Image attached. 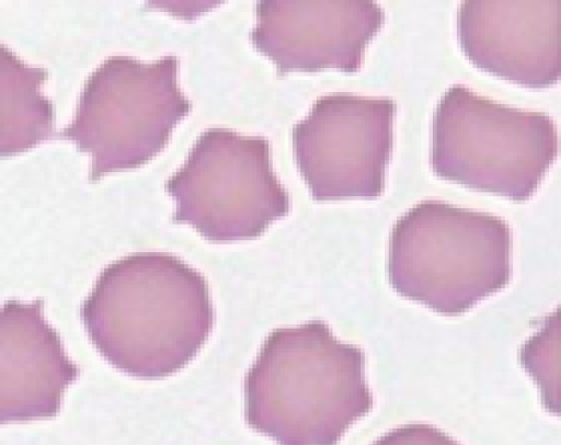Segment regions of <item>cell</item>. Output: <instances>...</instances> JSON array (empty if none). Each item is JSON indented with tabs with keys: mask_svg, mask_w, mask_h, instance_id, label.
I'll return each instance as SVG.
<instances>
[{
	"mask_svg": "<svg viewBox=\"0 0 561 445\" xmlns=\"http://www.w3.org/2000/svg\"><path fill=\"white\" fill-rule=\"evenodd\" d=\"M551 116L449 87L433 116L434 174L515 202L530 198L558 156Z\"/></svg>",
	"mask_w": 561,
	"mask_h": 445,
	"instance_id": "277c9868",
	"label": "cell"
},
{
	"mask_svg": "<svg viewBox=\"0 0 561 445\" xmlns=\"http://www.w3.org/2000/svg\"><path fill=\"white\" fill-rule=\"evenodd\" d=\"M558 313L550 315L545 324L523 346L520 361L525 370L540 389L545 408L558 414Z\"/></svg>",
	"mask_w": 561,
	"mask_h": 445,
	"instance_id": "7c38bea8",
	"label": "cell"
},
{
	"mask_svg": "<svg viewBox=\"0 0 561 445\" xmlns=\"http://www.w3.org/2000/svg\"><path fill=\"white\" fill-rule=\"evenodd\" d=\"M365 365L321 320L276 329L245 377L247 423L278 445H337L373 407Z\"/></svg>",
	"mask_w": 561,
	"mask_h": 445,
	"instance_id": "7a4b0ae2",
	"label": "cell"
},
{
	"mask_svg": "<svg viewBox=\"0 0 561 445\" xmlns=\"http://www.w3.org/2000/svg\"><path fill=\"white\" fill-rule=\"evenodd\" d=\"M371 445H461L440 429L427 423L394 427Z\"/></svg>",
	"mask_w": 561,
	"mask_h": 445,
	"instance_id": "4fadbf2b",
	"label": "cell"
},
{
	"mask_svg": "<svg viewBox=\"0 0 561 445\" xmlns=\"http://www.w3.org/2000/svg\"><path fill=\"white\" fill-rule=\"evenodd\" d=\"M192 103L178 85V58L105 59L88 78L72 123L59 136L92 157L90 181L149 162Z\"/></svg>",
	"mask_w": 561,
	"mask_h": 445,
	"instance_id": "5b68a950",
	"label": "cell"
},
{
	"mask_svg": "<svg viewBox=\"0 0 561 445\" xmlns=\"http://www.w3.org/2000/svg\"><path fill=\"white\" fill-rule=\"evenodd\" d=\"M44 68L24 64L0 44V157L15 156L53 135L54 107L39 89Z\"/></svg>",
	"mask_w": 561,
	"mask_h": 445,
	"instance_id": "8fae6325",
	"label": "cell"
},
{
	"mask_svg": "<svg viewBox=\"0 0 561 445\" xmlns=\"http://www.w3.org/2000/svg\"><path fill=\"white\" fill-rule=\"evenodd\" d=\"M396 102L335 92L293 128L298 170L314 201L376 198L393 148Z\"/></svg>",
	"mask_w": 561,
	"mask_h": 445,
	"instance_id": "52a82bcc",
	"label": "cell"
},
{
	"mask_svg": "<svg viewBox=\"0 0 561 445\" xmlns=\"http://www.w3.org/2000/svg\"><path fill=\"white\" fill-rule=\"evenodd\" d=\"M511 254V228L501 217L425 199L391 229L388 279L403 298L459 316L508 284Z\"/></svg>",
	"mask_w": 561,
	"mask_h": 445,
	"instance_id": "3957f363",
	"label": "cell"
},
{
	"mask_svg": "<svg viewBox=\"0 0 561 445\" xmlns=\"http://www.w3.org/2000/svg\"><path fill=\"white\" fill-rule=\"evenodd\" d=\"M165 191L175 201L173 221L192 226L211 242L256 238L289 212L268 141L227 128L201 134Z\"/></svg>",
	"mask_w": 561,
	"mask_h": 445,
	"instance_id": "8992f818",
	"label": "cell"
},
{
	"mask_svg": "<svg viewBox=\"0 0 561 445\" xmlns=\"http://www.w3.org/2000/svg\"><path fill=\"white\" fill-rule=\"evenodd\" d=\"M385 18L383 9L370 0H262L251 41L279 75L356 72Z\"/></svg>",
	"mask_w": 561,
	"mask_h": 445,
	"instance_id": "ba28073f",
	"label": "cell"
},
{
	"mask_svg": "<svg viewBox=\"0 0 561 445\" xmlns=\"http://www.w3.org/2000/svg\"><path fill=\"white\" fill-rule=\"evenodd\" d=\"M559 20V0H466L457 11V37L478 69L543 89L560 77Z\"/></svg>",
	"mask_w": 561,
	"mask_h": 445,
	"instance_id": "9c48e42d",
	"label": "cell"
},
{
	"mask_svg": "<svg viewBox=\"0 0 561 445\" xmlns=\"http://www.w3.org/2000/svg\"><path fill=\"white\" fill-rule=\"evenodd\" d=\"M38 303L0 310V424L55 415L78 368Z\"/></svg>",
	"mask_w": 561,
	"mask_h": 445,
	"instance_id": "30bf717a",
	"label": "cell"
},
{
	"mask_svg": "<svg viewBox=\"0 0 561 445\" xmlns=\"http://www.w3.org/2000/svg\"><path fill=\"white\" fill-rule=\"evenodd\" d=\"M88 334L121 372L170 376L205 344L214 310L205 277L178 256L145 252L110 264L82 308Z\"/></svg>",
	"mask_w": 561,
	"mask_h": 445,
	"instance_id": "6da1fadb",
	"label": "cell"
}]
</instances>
